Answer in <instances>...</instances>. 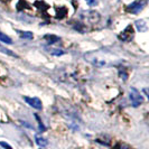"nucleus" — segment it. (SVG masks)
Listing matches in <instances>:
<instances>
[{
  "label": "nucleus",
  "mask_w": 149,
  "mask_h": 149,
  "mask_svg": "<svg viewBox=\"0 0 149 149\" xmlns=\"http://www.w3.org/2000/svg\"><path fill=\"white\" fill-rule=\"evenodd\" d=\"M129 97H130V101H131V104L134 105V108L139 107V105L142 103L143 99H142L141 94L139 93V91L134 88H131L130 89V92H129Z\"/></svg>",
  "instance_id": "1"
},
{
  "label": "nucleus",
  "mask_w": 149,
  "mask_h": 149,
  "mask_svg": "<svg viewBox=\"0 0 149 149\" xmlns=\"http://www.w3.org/2000/svg\"><path fill=\"white\" fill-rule=\"evenodd\" d=\"M147 0H136L132 3H130L127 6V11L131 13V14H138L139 11H141L142 8L146 6Z\"/></svg>",
  "instance_id": "2"
},
{
  "label": "nucleus",
  "mask_w": 149,
  "mask_h": 149,
  "mask_svg": "<svg viewBox=\"0 0 149 149\" xmlns=\"http://www.w3.org/2000/svg\"><path fill=\"white\" fill-rule=\"evenodd\" d=\"M134 27H132L131 25H129L122 33H120L119 39L122 40V42H131V40L134 39Z\"/></svg>",
  "instance_id": "3"
},
{
  "label": "nucleus",
  "mask_w": 149,
  "mask_h": 149,
  "mask_svg": "<svg viewBox=\"0 0 149 149\" xmlns=\"http://www.w3.org/2000/svg\"><path fill=\"white\" fill-rule=\"evenodd\" d=\"M25 101L30 105L33 107L34 109L36 110H42L43 108V104H42V101L38 99V97H25Z\"/></svg>",
  "instance_id": "4"
},
{
  "label": "nucleus",
  "mask_w": 149,
  "mask_h": 149,
  "mask_svg": "<svg viewBox=\"0 0 149 149\" xmlns=\"http://www.w3.org/2000/svg\"><path fill=\"white\" fill-rule=\"evenodd\" d=\"M44 39L47 42V44L52 45V44H54V43H56V42H58V40H60V37H57L56 35L47 34V35H45L44 36Z\"/></svg>",
  "instance_id": "5"
},
{
  "label": "nucleus",
  "mask_w": 149,
  "mask_h": 149,
  "mask_svg": "<svg viewBox=\"0 0 149 149\" xmlns=\"http://www.w3.org/2000/svg\"><path fill=\"white\" fill-rule=\"evenodd\" d=\"M56 18H58V19H62V18H64L67 14V9L65 7H61V8H56Z\"/></svg>",
  "instance_id": "6"
},
{
  "label": "nucleus",
  "mask_w": 149,
  "mask_h": 149,
  "mask_svg": "<svg viewBox=\"0 0 149 149\" xmlns=\"http://www.w3.org/2000/svg\"><path fill=\"white\" fill-rule=\"evenodd\" d=\"M18 34H19V36L22 38H25V39H33L34 37V35H33V33H30V31H17Z\"/></svg>",
  "instance_id": "7"
},
{
  "label": "nucleus",
  "mask_w": 149,
  "mask_h": 149,
  "mask_svg": "<svg viewBox=\"0 0 149 149\" xmlns=\"http://www.w3.org/2000/svg\"><path fill=\"white\" fill-rule=\"evenodd\" d=\"M0 52L3 53V54H6V55H9V56H11V57H17V55H16L13 51L8 49V48H6V47H3L2 45H0Z\"/></svg>",
  "instance_id": "8"
},
{
  "label": "nucleus",
  "mask_w": 149,
  "mask_h": 149,
  "mask_svg": "<svg viewBox=\"0 0 149 149\" xmlns=\"http://www.w3.org/2000/svg\"><path fill=\"white\" fill-rule=\"evenodd\" d=\"M48 52H49V54L54 55V56H62V55H64V54H65L64 51L58 49V48H51V49H48Z\"/></svg>",
  "instance_id": "9"
},
{
  "label": "nucleus",
  "mask_w": 149,
  "mask_h": 149,
  "mask_svg": "<svg viewBox=\"0 0 149 149\" xmlns=\"http://www.w3.org/2000/svg\"><path fill=\"white\" fill-rule=\"evenodd\" d=\"M35 140H36V142H37L38 146H40V147H45V146H47V140H46L45 138H43V137L36 136Z\"/></svg>",
  "instance_id": "10"
},
{
  "label": "nucleus",
  "mask_w": 149,
  "mask_h": 149,
  "mask_svg": "<svg viewBox=\"0 0 149 149\" xmlns=\"http://www.w3.org/2000/svg\"><path fill=\"white\" fill-rule=\"evenodd\" d=\"M0 40L3 42L5 44H11L13 43L11 38L9 37V36H7L6 34H3V33H0Z\"/></svg>",
  "instance_id": "11"
},
{
  "label": "nucleus",
  "mask_w": 149,
  "mask_h": 149,
  "mask_svg": "<svg viewBox=\"0 0 149 149\" xmlns=\"http://www.w3.org/2000/svg\"><path fill=\"white\" fill-rule=\"evenodd\" d=\"M136 25H138L137 26V28L140 30V31H145V30H147V26H146V22L145 20H138V22H136Z\"/></svg>",
  "instance_id": "12"
},
{
  "label": "nucleus",
  "mask_w": 149,
  "mask_h": 149,
  "mask_svg": "<svg viewBox=\"0 0 149 149\" xmlns=\"http://www.w3.org/2000/svg\"><path fill=\"white\" fill-rule=\"evenodd\" d=\"M74 28L76 30H79V31H81V33H84V31L88 30L86 26H85V25H82V24H76V25L74 26Z\"/></svg>",
  "instance_id": "13"
},
{
  "label": "nucleus",
  "mask_w": 149,
  "mask_h": 149,
  "mask_svg": "<svg viewBox=\"0 0 149 149\" xmlns=\"http://www.w3.org/2000/svg\"><path fill=\"white\" fill-rule=\"evenodd\" d=\"M91 16H93V17H99V14H97L95 11H92V13H91ZM89 19L92 22H95L99 20V18H92V17H89Z\"/></svg>",
  "instance_id": "14"
},
{
  "label": "nucleus",
  "mask_w": 149,
  "mask_h": 149,
  "mask_svg": "<svg viewBox=\"0 0 149 149\" xmlns=\"http://www.w3.org/2000/svg\"><path fill=\"white\" fill-rule=\"evenodd\" d=\"M35 117H36V119H37V121H38V125H39V130H40V131H45L44 125L42 123V121H40V119H39V117H38L37 114H35Z\"/></svg>",
  "instance_id": "15"
},
{
  "label": "nucleus",
  "mask_w": 149,
  "mask_h": 149,
  "mask_svg": "<svg viewBox=\"0 0 149 149\" xmlns=\"http://www.w3.org/2000/svg\"><path fill=\"white\" fill-rule=\"evenodd\" d=\"M86 1V3L89 5V6H94V5H97V0H85Z\"/></svg>",
  "instance_id": "16"
},
{
  "label": "nucleus",
  "mask_w": 149,
  "mask_h": 149,
  "mask_svg": "<svg viewBox=\"0 0 149 149\" xmlns=\"http://www.w3.org/2000/svg\"><path fill=\"white\" fill-rule=\"evenodd\" d=\"M0 146H2L3 148H6V149H13L8 143H6V142H3V141H0Z\"/></svg>",
  "instance_id": "17"
},
{
  "label": "nucleus",
  "mask_w": 149,
  "mask_h": 149,
  "mask_svg": "<svg viewBox=\"0 0 149 149\" xmlns=\"http://www.w3.org/2000/svg\"><path fill=\"white\" fill-rule=\"evenodd\" d=\"M1 1H3V2H6V1H7V2H8V1H9V0H1Z\"/></svg>",
  "instance_id": "18"
}]
</instances>
